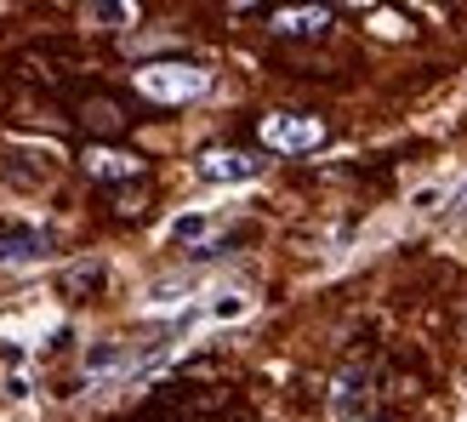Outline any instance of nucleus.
I'll list each match as a JSON object with an SVG mask.
<instances>
[{"mask_svg": "<svg viewBox=\"0 0 467 422\" xmlns=\"http://www.w3.org/2000/svg\"><path fill=\"white\" fill-rule=\"evenodd\" d=\"M205 86H212V75L200 63H143L137 69V91L154 103H194V98H205Z\"/></svg>", "mask_w": 467, "mask_h": 422, "instance_id": "nucleus-1", "label": "nucleus"}, {"mask_svg": "<svg viewBox=\"0 0 467 422\" xmlns=\"http://www.w3.org/2000/svg\"><path fill=\"white\" fill-rule=\"evenodd\" d=\"M256 137L279 154H314L325 143V121L319 114H296V109H274L256 121Z\"/></svg>", "mask_w": 467, "mask_h": 422, "instance_id": "nucleus-2", "label": "nucleus"}, {"mask_svg": "<svg viewBox=\"0 0 467 422\" xmlns=\"http://www.w3.org/2000/svg\"><path fill=\"white\" fill-rule=\"evenodd\" d=\"M256 172H263V160L245 154V149H212V154H200V177L205 183H251Z\"/></svg>", "mask_w": 467, "mask_h": 422, "instance_id": "nucleus-3", "label": "nucleus"}, {"mask_svg": "<svg viewBox=\"0 0 467 422\" xmlns=\"http://www.w3.org/2000/svg\"><path fill=\"white\" fill-rule=\"evenodd\" d=\"M80 166H86L91 177H103V183H120V177H137V172H143V160H137V154H120V149H86Z\"/></svg>", "mask_w": 467, "mask_h": 422, "instance_id": "nucleus-4", "label": "nucleus"}, {"mask_svg": "<svg viewBox=\"0 0 467 422\" xmlns=\"http://www.w3.org/2000/svg\"><path fill=\"white\" fill-rule=\"evenodd\" d=\"M325 23H331V12H325V6H302V12H274V29H279V35H319Z\"/></svg>", "mask_w": 467, "mask_h": 422, "instance_id": "nucleus-5", "label": "nucleus"}, {"mask_svg": "<svg viewBox=\"0 0 467 422\" xmlns=\"http://www.w3.org/2000/svg\"><path fill=\"white\" fill-rule=\"evenodd\" d=\"M205 234H212V217H205V211H189V217L171 223V240L177 246H194V240H205Z\"/></svg>", "mask_w": 467, "mask_h": 422, "instance_id": "nucleus-6", "label": "nucleus"}, {"mask_svg": "<svg viewBox=\"0 0 467 422\" xmlns=\"http://www.w3.org/2000/svg\"><path fill=\"white\" fill-rule=\"evenodd\" d=\"M98 280H103V263H80V269H68V274H63V291H68V297H80V291L98 286Z\"/></svg>", "mask_w": 467, "mask_h": 422, "instance_id": "nucleus-7", "label": "nucleus"}, {"mask_svg": "<svg viewBox=\"0 0 467 422\" xmlns=\"http://www.w3.org/2000/svg\"><path fill=\"white\" fill-rule=\"evenodd\" d=\"M126 354H120V348H114V343H103V348H91V354H86V377H103V371H114V365H120Z\"/></svg>", "mask_w": 467, "mask_h": 422, "instance_id": "nucleus-8", "label": "nucleus"}, {"mask_svg": "<svg viewBox=\"0 0 467 422\" xmlns=\"http://www.w3.org/2000/svg\"><path fill=\"white\" fill-rule=\"evenodd\" d=\"M251 309V297H240V291H228V297H217L212 302V320H240Z\"/></svg>", "mask_w": 467, "mask_h": 422, "instance_id": "nucleus-9", "label": "nucleus"}, {"mask_svg": "<svg viewBox=\"0 0 467 422\" xmlns=\"http://www.w3.org/2000/svg\"><path fill=\"white\" fill-rule=\"evenodd\" d=\"M86 17H98V23H131L137 6H86Z\"/></svg>", "mask_w": 467, "mask_h": 422, "instance_id": "nucleus-10", "label": "nucleus"}, {"mask_svg": "<svg viewBox=\"0 0 467 422\" xmlns=\"http://www.w3.org/2000/svg\"><path fill=\"white\" fill-rule=\"evenodd\" d=\"M0 383H6V394H29V377H17V371H6Z\"/></svg>", "mask_w": 467, "mask_h": 422, "instance_id": "nucleus-11", "label": "nucleus"}]
</instances>
